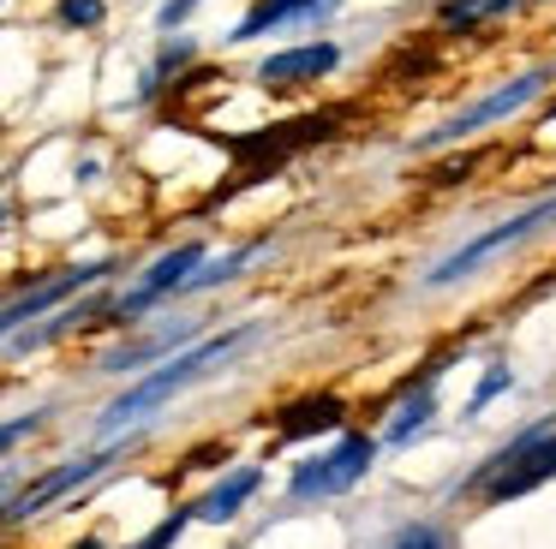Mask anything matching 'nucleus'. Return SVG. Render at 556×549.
I'll list each match as a JSON object with an SVG mask.
<instances>
[{"instance_id":"nucleus-21","label":"nucleus","mask_w":556,"mask_h":549,"mask_svg":"<svg viewBox=\"0 0 556 549\" xmlns=\"http://www.w3.org/2000/svg\"><path fill=\"white\" fill-rule=\"evenodd\" d=\"M503 382H508V370H503V365H496V370H491V376H484V388H479V406H484V400H491V394H496V388H503Z\"/></svg>"},{"instance_id":"nucleus-14","label":"nucleus","mask_w":556,"mask_h":549,"mask_svg":"<svg viewBox=\"0 0 556 549\" xmlns=\"http://www.w3.org/2000/svg\"><path fill=\"white\" fill-rule=\"evenodd\" d=\"M54 24H66V30H97V24H109V0H54Z\"/></svg>"},{"instance_id":"nucleus-1","label":"nucleus","mask_w":556,"mask_h":549,"mask_svg":"<svg viewBox=\"0 0 556 549\" xmlns=\"http://www.w3.org/2000/svg\"><path fill=\"white\" fill-rule=\"evenodd\" d=\"M245 341H252V322H240V329H222V334H204V341L180 346L174 358L150 365L138 382H126V388L114 394L109 406H102L97 430H102V436H126V430L150 424V418H156L168 400H180V394H186V388H198V382H204L216 365H228V358L240 353Z\"/></svg>"},{"instance_id":"nucleus-10","label":"nucleus","mask_w":556,"mask_h":549,"mask_svg":"<svg viewBox=\"0 0 556 549\" xmlns=\"http://www.w3.org/2000/svg\"><path fill=\"white\" fill-rule=\"evenodd\" d=\"M198 341V322H162L156 334H144V341L121 346V353L102 358V370H114V376H126V370H144V365H162V358H174L180 346Z\"/></svg>"},{"instance_id":"nucleus-18","label":"nucleus","mask_w":556,"mask_h":549,"mask_svg":"<svg viewBox=\"0 0 556 549\" xmlns=\"http://www.w3.org/2000/svg\"><path fill=\"white\" fill-rule=\"evenodd\" d=\"M389 549H448V532L443 525H413V532H401Z\"/></svg>"},{"instance_id":"nucleus-24","label":"nucleus","mask_w":556,"mask_h":549,"mask_svg":"<svg viewBox=\"0 0 556 549\" xmlns=\"http://www.w3.org/2000/svg\"><path fill=\"white\" fill-rule=\"evenodd\" d=\"M7 221H13V203L0 197V233H7Z\"/></svg>"},{"instance_id":"nucleus-22","label":"nucleus","mask_w":556,"mask_h":549,"mask_svg":"<svg viewBox=\"0 0 556 549\" xmlns=\"http://www.w3.org/2000/svg\"><path fill=\"white\" fill-rule=\"evenodd\" d=\"M13 489H18V472H13V465H0V508H7V496H13Z\"/></svg>"},{"instance_id":"nucleus-25","label":"nucleus","mask_w":556,"mask_h":549,"mask_svg":"<svg viewBox=\"0 0 556 549\" xmlns=\"http://www.w3.org/2000/svg\"><path fill=\"white\" fill-rule=\"evenodd\" d=\"M73 549H109V544H102V537H78Z\"/></svg>"},{"instance_id":"nucleus-7","label":"nucleus","mask_w":556,"mask_h":549,"mask_svg":"<svg viewBox=\"0 0 556 549\" xmlns=\"http://www.w3.org/2000/svg\"><path fill=\"white\" fill-rule=\"evenodd\" d=\"M371 460H377L371 436H341L329 454H317V460H305L300 472H293L288 496L293 501H329V496H341V489L359 484V477L371 472Z\"/></svg>"},{"instance_id":"nucleus-2","label":"nucleus","mask_w":556,"mask_h":549,"mask_svg":"<svg viewBox=\"0 0 556 549\" xmlns=\"http://www.w3.org/2000/svg\"><path fill=\"white\" fill-rule=\"evenodd\" d=\"M556 78V66H532V72H520V78H508V84H496L491 95H479L472 107H460L455 119H443L437 131H425L413 150L419 155H431V150H448V143H460V138H472V131H484V126H496V119H508V114H520L527 102H539L544 95V84Z\"/></svg>"},{"instance_id":"nucleus-11","label":"nucleus","mask_w":556,"mask_h":549,"mask_svg":"<svg viewBox=\"0 0 556 549\" xmlns=\"http://www.w3.org/2000/svg\"><path fill=\"white\" fill-rule=\"evenodd\" d=\"M257 484H264V472H257V465H240V472H228L216 489H210V496H198V501H192V520H204V525H228L233 513H240L245 501L257 496Z\"/></svg>"},{"instance_id":"nucleus-19","label":"nucleus","mask_w":556,"mask_h":549,"mask_svg":"<svg viewBox=\"0 0 556 549\" xmlns=\"http://www.w3.org/2000/svg\"><path fill=\"white\" fill-rule=\"evenodd\" d=\"M198 7H204V0H162V7H156V30H168V36H174Z\"/></svg>"},{"instance_id":"nucleus-5","label":"nucleus","mask_w":556,"mask_h":549,"mask_svg":"<svg viewBox=\"0 0 556 549\" xmlns=\"http://www.w3.org/2000/svg\"><path fill=\"white\" fill-rule=\"evenodd\" d=\"M204 257H210V245H204V239H186V245L162 251V257L150 263V269L138 274V281L126 286L121 298H109V322H126V329H132V322H138V317H150V310H156L162 298H180L186 274H192Z\"/></svg>"},{"instance_id":"nucleus-9","label":"nucleus","mask_w":556,"mask_h":549,"mask_svg":"<svg viewBox=\"0 0 556 549\" xmlns=\"http://www.w3.org/2000/svg\"><path fill=\"white\" fill-rule=\"evenodd\" d=\"M341 0H252L245 7V18L228 30V42H257L264 30H281V24H317L329 18Z\"/></svg>"},{"instance_id":"nucleus-20","label":"nucleus","mask_w":556,"mask_h":549,"mask_svg":"<svg viewBox=\"0 0 556 549\" xmlns=\"http://www.w3.org/2000/svg\"><path fill=\"white\" fill-rule=\"evenodd\" d=\"M484 12V0H443V24H472Z\"/></svg>"},{"instance_id":"nucleus-15","label":"nucleus","mask_w":556,"mask_h":549,"mask_svg":"<svg viewBox=\"0 0 556 549\" xmlns=\"http://www.w3.org/2000/svg\"><path fill=\"white\" fill-rule=\"evenodd\" d=\"M425 418H431V376H425V382H419V394H413V400L401 406V418L389 424V442H407L413 430L425 424Z\"/></svg>"},{"instance_id":"nucleus-13","label":"nucleus","mask_w":556,"mask_h":549,"mask_svg":"<svg viewBox=\"0 0 556 549\" xmlns=\"http://www.w3.org/2000/svg\"><path fill=\"white\" fill-rule=\"evenodd\" d=\"M192 54H198V48L186 42V36H168V42H162V54H156V66H150V72H144V84H138V95H144V102H150V95H162L174 72L192 66Z\"/></svg>"},{"instance_id":"nucleus-6","label":"nucleus","mask_w":556,"mask_h":549,"mask_svg":"<svg viewBox=\"0 0 556 549\" xmlns=\"http://www.w3.org/2000/svg\"><path fill=\"white\" fill-rule=\"evenodd\" d=\"M544 477H556V436H544V430L520 436L515 448H503L496 460L479 465L484 501H515V496H527V489H539Z\"/></svg>"},{"instance_id":"nucleus-23","label":"nucleus","mask_w":556,"mask_h":549,"mask_svg":"<svg viewBox=\"0 0 556 549\" xmlns=\"http://www.w3.org/2000/svg\"><path fill=\"white\" fill-rule=\"evenodd\" d=\"M13 329H18V322H13V310L0 305V341H7V334H13Z\"/></svg>"},{"instance_id":"nucleus-17","label":"nucleus","mask_w":556,"mask_h":549,"mask_svg":"<svg viewBox=\"0 0 556 549\" xmlns=\"http://www.w3.org/2000/svg\"><path fill=\"white\" fill-rule=\"evenodd\" d=\"M42 418L49 412H18V418H0V460H7V454L18 448V442H30L42 430Z\"/></svg>"},{"instance_id":"nucleus-4","label":"nucleus","mask_w":556,"mask_h":549,"mask_svg":"<svg viewBox=\"0 0 556 549\" xmlns=\"http://www.w3.org/2000/svg\"><path fill=\"white\" fill-rule=\"evenodd\" d=\"M132 448V436H109V448H97V454H78V460H66V465H54V472H42L37 484H25V489H13L7 496V508H0V525H25V520H37V513H49L54 501H66L73 489H85L90 477H102L121 454Z\"/></svg>"},{"instance_id":"nucleus-12","label":"nucleus","mask_w":556,"mask_h":549,"mask_svg":"<svg viewBox=\"0 0 556 549\" xmlns=\"http://www.w3.org/2000/svg\"><path fill=\"white\" fill-rule=\"evenodd\" d=\"M341 418H348V406H341L336 394H317V400H293L288 412H281V442L317 436V430H341Z\"/></svg>"},{"instance_id":"nucleus-3","label":"nucleus","mask_w":556,"mask_h":549,"mask_svg":"<svg viewBox=\"0 0 556 549\" xmlns=\"http://www.w3.org/2000/svg\"><path fill=\"white\" fill-rule=\"evenodd\" d=\"M551 221H556V197H539V203H532V209L508 215V221H496L491 233H472V239H467V245H460V251H448V257L437 263L431 274H425V281H431V286H455V281H467V274H479L484 263H496V257H503V251L527 245V239L539 233V227H551Z\"/></svg>"},{"instance_id":"nucleus-16","label":"nucleus","mask_w":556,"mask_h":549,"mask_svg":"<svg viewBox=\"0 0 556 549\" xmlns=\"http://www.w3.org/2000/svg\"><path fill=\"white\" fill-rule=\"evenodd\" d=\"M186 525H192V508H174L168 520H162V525H150V532L138 537L132 549H174V544H180V532H186Z\"/></svg>"},{"instance_id":"nucleus-8","label":"nucleus","mask_w":556,"mask_h":549,"mask_svg":"<svg viewBox=\"0 0 556 549\" xmlns=\"http://www.w3.org/2000/svg\"><path fill=\"white\" fill-rule=\"evenodd\" d=\"M336 66H341L336 42H300V48H281V54H264L257 84H264V90H305V84L329 78Z\"/></svg>"}]
</instances>
